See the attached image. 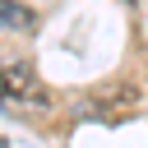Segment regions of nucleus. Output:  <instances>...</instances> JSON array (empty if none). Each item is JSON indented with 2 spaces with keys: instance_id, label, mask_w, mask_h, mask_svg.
<instances>
[{
  "instance_id": "f03ea898",
  "label": "nucleus",
  "mask_w": 148,
  "mask_h": 148,
  "mask_svg": "<svg viewBox=\"0 0 148 148\" xmlns=\"http://www.w3.org/2000/svg\"><path fill=\"white\" fill-rule=\"evenodd\" d=\"M0 18H5V32H28L32 28V14L18 0H0Z\"/></svg>"
},
{
  "instance_id": "f257e3e1",
  "label": "nucleus",
  "mask_w": 148,
  "mask_h": 148,
  "mask_svg": "<svg viewBox=\"0 0 148 148\" xmlns=\"http://www.w3.org/2000/svg\"><path fill=\"white\" fill-rule=\"evenodd\" d=\"M5 102H9V106H32V111H42L51 97H46L42 79L32 74V65L9 60V65H5Z\"/></svg>"
}]
</instances>
